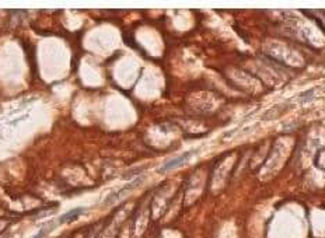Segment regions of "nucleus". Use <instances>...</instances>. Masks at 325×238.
<instances>
[{"label": "nucleus", "instance_id": "obj_1", "mask_svg": "<svg viewBox=\"0 0 325 238\" xmlns=\"http://www.w3.org/2000/svg\"><path fill=\"white\" fill-rule=\"evenodd\" d=\"M145 181V177H137L136 180H134L132 182H129L128 185H125L122 189H119V191H116V192L111 193L107 199H105V202H104V204L105 206H108V204H112L114 202H116V201H119L121 198H123V196H126L128 193H131L132 191H134V188H137L142 182Z\"/></svg>", "mask_w": 325, "mask_h": 238}, {"label": "nucleus", "instance_id": "obj_2", "mask_svg": "<svg viewBox=\"0 0 325 238\" xmlns=\"http://www.w3.org/2000/svg\"><path fill=\"white\" fill-rule=\"evenodd\" d=\"M196 153V150H190V151H187V153H182L181 156H177V157H174V159L168 160L167 163L161 167V168H158V172L160 174H166L168 171H172L175 170V168H178L181 165H184L188 160L193 156Z\"/></svg>", "mask_w": 325, "mask_h": 238}, {"label": "nucleus", "instance_id": "obj_3", "mask_svg": "<svg viewBox=\"0 0 325 238\" xmlns=\"http://www.w3.org/2000/svg\"><path fill=\"white\" fill-rule=\"evenodd\" d=\"M84 212H86V209H84V207H76V209H72V210L66 212L65 215L60 216V217H59V220H57V223H59V224H63V223H70V221H75V220L78 219V217L83 215Z\"/></svg>", "mask_w": 325, "mask_h": 238}, {"label": "nucleus", "instance_id": "obj_4", "mask_svg": "<svg viewBox=\"0 0 325 238\" xmlns=\"http://www.w3.org/2000/svg\"><path fill=\"white\" fill-rule=\"evenodd\" d=\"M49 228H51V227H44V228H41V230L38 231V234H37L34 238H44L45 236H46V233H48Z\"/></svg>", "mask_w": 325, "mask_h": 238}]
</instances>
